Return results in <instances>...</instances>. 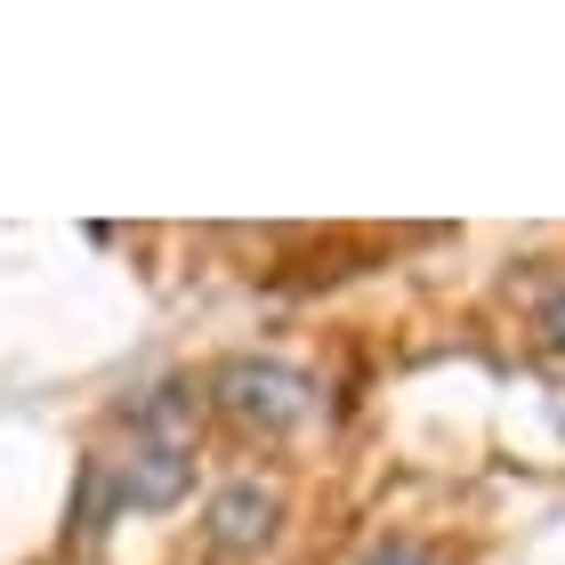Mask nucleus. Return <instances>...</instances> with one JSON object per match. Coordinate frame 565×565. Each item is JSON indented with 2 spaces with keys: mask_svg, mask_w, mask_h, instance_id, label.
I'll return each mask as SVG.
<instances>
[{
  "mask_svg": "<svg viewBox=\"0 0 565 565\" xmlns=\"http://www.w3.org/2000/svg\"><path fill=\"white\" fill-rule=\"evenodd\" d=\"M275 525H282V493L259 477H235V484H218L211 509H202V542H211L218 557H250V550H267L275 542Z\"/></svg>",
  "mask_w": 565,
  "mask_h": 565,
  "instance_id": "obj_2",
  "label": "nucleus"
},
{
  "mask_svg": "<svg viewBox=\"0 0 565 565\" xmlns=\"http://www.w3.org/2000/svg\"><path fill=\"white\" fill-rule=\"evenodd\" d=\"M186 484H194L186 445H170V436H130V460H121V501L130 509H170Z\"/></svg>",
  "mask_w": 565,
  "mask_h": 565,
  "instance_id": "obj_3",
  "label": "nucleus"
},
{
  "mask_svg": "<svg viewBox=\"0 0 565 565\" xmlns=\"http://www.w3.org/2000/svg\"><path fill=\"white\" fill-rule=\"evenodd\" d=\"M533 331H542V348H550V355H565V291L542 307V323H533Z\"/></svg>",
  "mask_w": 565,
  "mask_h": 565,
  "instance_id": "obj_5",
  "label": "nucleus"
},
{
  "mask_svg": "<svg viewBox=\"0 0 565 565\" xmlns=\"http://www.w3.org/2000/svg\"><path fill=\"white\" fill-rule=\"evenodd\" d=\"M211 404H218V420L243 428V436H291L316 413V388H307V372L275 364V355H235V364L211 372Z\"/></svg>",
  "mask_w": 565,
  "mask_h": 565,
  "instance_id": "obj_1",
  "label": "nucleus"
},
{
  "mask_svg": "<svg viewBox=\"0 0 565 565\" xmlns=\"http://www.w3.org/2000/svg\"><path fill=\"white\" fill-rule=\"evenodd\" d=\"M364 565H436V550H420V542H404V533H388Z\"/></svg>",
  "mask_w": 565,
  "mask_h": 565,
  "instance_id": "obj_4",
  "label": "nucleus"
}]
</instances>
